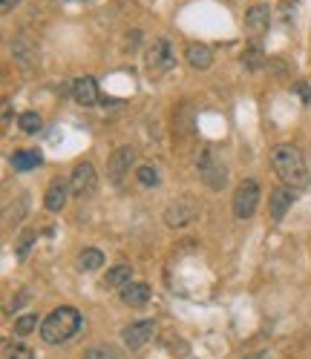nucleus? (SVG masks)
Listing matches in <instances>:
<instances>
[{
    "instance_id": "obj_1",
    "label": "nucleus",
    "mask_w": 311,
    "mask_h": 359,
    "mask_svg": "<svg viewBox=\"0 0 311 359\" xmlns=\"http://www.w3.org/2000/svg\"><path fill=\"white\" fill-rule=\"evenodd\" d=\"M271 167L274 173L280 175V182L291 190H305L308 187V167H305V158L297 146L291 144H277L271 150Z\"/></svg>"
},
{
    "instance_id": "obj_2",
    "label": "nucleus",
    "mask_w": 311,
    "mask_h": 359,
    "mask_svg": "<svg viewBox=\"0 0 311 359\" xmlns=\"http://www.w3.org/2000/svg\"><path fill=\"white\" fill-rule=\"evenodd\" d=\"M78 331H81V314L70 305L55 307V311L41 322V339L46 345H61V342L72 339Z\"/></svg>"
},
{
    "instance_id": "obj_3",
    "label": "nucleus",
    "mask_w": 311,
    "mask_h": 359,
    "mask_svg": "<svg viewBox=\"0 0 311 359\" xmlns=\"http://www.w3.org/2000/svg\"><path fill=\"white\" fill-rule=\"evenodd\" d=\"M196 170H199V178L205 182V187H210V190H222V187L228 184V170H225V164L217 158L214 150H208V146L199 153V158H196Z\"/></svg>"
},
{
    "instance_id": "obj_4",
    "label": "nucleus",
    "mask_w": 311,
    "mask_h": 359,
    "mask_svg": "<svg viewBox=\"0 0 311 359\" xmlns=\"http://www.w3.org/2000/svg\"><path fill=\"white\" fill-rule=\"evenodd\" d=\"M173 63H176V49L170 43V38H156L150 43V49H147V55H144L147 72H150V75H161V72H168Z\"/></svg>"
},
{
    "instance_id": "obj_5",
    "label": "nucleus",
    "mask_w": 311,
    "mask_h": 359,
    "mask_svg": "<svg viewBox=\"0 0 311 359\" xmlns=\"http://www.w3.org/2000/svg\"><path fill=\"white\" fill-rule=\"evenodd\" d=\"M259 184L254 178H245L239 182V187L234 190V216L237 219H251L257 213V204H259Z\"/></svg>"
},
{
    "instance_id": "obj_6",
    "label": "nucleus",
    "mask_w": 311,
    "mask_h": 359,
    "mask_svg": "<svg viewBox=\"0 0 311 359\" xmlns=\"http://www.w3.org/2000/svg\"><path fill=\"white\" fill-rule=\"evenodd\" d=\"M95 187H98L95 167L90 164V161H81V164H75V170L70 175V193L75 195V199H90V195L95 193Z\"/></svg>"
},
{
    "instance_id": "obj_7",
    "label": "nucleus",
    "mask_w": 311,
    "mask_h": 359,
    "mask_svg": "<svg viewBox=\"0 0 311 359\" xmlns=\"http://www.w3.org/2000/svg\"><path fill=\"white\" fill-rule=\"evenodd\" d=\"M136 164V150L133 146H119L116 153L110 155L107 161V175H110V182L112 184H121V178L130 175V167Z\"/></svg>"
},
{
    "instance_id": "obj_8",
    "label": "nucleus",
    "mask_w": 311,
    "mask_h": 359,
    "mask_svg": "<svg viewBox=\"0 0 311 359\" xmlns=\"http://www.w3.org/2000/svg\"><path fill=\"white\" fill-rule=\"evenodd\" d=\"M153 334H156V322H150V319H144V322H133V325H127V328L121 331V336H124V345H127L130 351H136V348L147 345V342L153 339Z\"/></svg>"
},
{
    "instance_id": "obj_9",
    "label": "nucleus",
    "mask_w": 311,
    "mask_h": 359,
    "mask_svg": "<svg viewBox=\"0 0 311 359\" xmlns=\"http://www.w3.org/2000/svg\"><path fill=\"white\" fill-rule=\"evenodd\" d=\"M294 202H297V190H291V187H277V190H271V199H268L271 221H283Z\"/></svg>"
},
{
    "instance_id": "obj_10",
    "label": "nucleus",
    "mask_w": 311,
    "mask_h": 359,
    "mask_svg": "<svg viewBox=\"0 0 311 359\" xmlns=\"http://www.w3.org/2000/svg\"><path fill=\"white\" fill-rule=\"evenodd\" d=\"M185 61H188V67H190V69L205 72V69L214 67V49H210L208 43L193 41V43L185 46Z\"/></svg>"
},
{
    "instance_id": "obj_11",
    "label": "nucleus",
    "mask_w": 311,
    "mask_h": 359,
    "mask_svg": "<svg viewBox=\"0 0 311 359\" xmlns=\"http://www.w3.org/2000/svg\"><path fill=\"white\" fill-rule=\"evenodd\" d=\"M196 204H193V199H179L176 204H170L168 207V213H165V221L170 224V227H185V224H190L193 219H196Z\"/></svg>"
},
{
    "instance_id": "obj_12",
    "label": "nucleus",
    "mask_w": 311,
    "mask_h": 359,
    "mask_svg": "<svg viewBox=\"0 0 311 359\" xmlns=\"http://www.w3.org/2000/svg\"><path fill=\"white\" fill-rule=\"evenodd\" d=\"M268 23H271V9L265 3H257L245 12V29H248L251 35H263V32L268 29Z\"/></svg>"
},
{
    "instance_id": "obj_13",
    "label": "nucleus",
    "mask_w": 311,
    "mask_h": 359,
    "mask_svg": "<svg viewBox=\"0 0 311 359\" xmlns=\"http://www.w3.org/2000/svg\"><path fill=\"white\" fill-rule=\"evenodd\" d=\"M72 98H75L81 107L98 104V84H95V78H78V80H72Z\"/></svg>"
},
{
    "instance_id": "obj_14",
    "label": "nucleus",
    "mask_w": 311,
    "mask_h": 359,
    "mask_svg": "<svg viewBox=\"0 0 311 359\" xmlns=\"http://www.w3.org/2000/svg\"><path fill=\"white\" fill-rule=\"evenodd\" d=\"M67 199H70V187L63 182H52L43 195V207L49 210V213H61L63 207H67Z\"/></svg>"
},
{
    "instance_id": "obj_15",
    "label": "nucleus",
    "mask_w": 311,
    "mask_h": 359,
    "mask_svg": "<svg viewBox=\"0 0 311 359\" xmlns=\"http://www.w3.org/2000/svg\"><path fill=\"white\" fill-rule=\"evenodd\" d=\"M121 302L130 305V307H141L150 302V287H147L144 282H130L121 287Z\"/></svg>"
},
{
    "instance_id": "obj_16",
    "label": "nucleus",
    "mask_w": 311,
    "mask_h": 359,
    "mask_svg": "<svg viewBox=\"0 0 311 359\" xmlns=\"http://www.w3.org/2000/svg\"><path fill=\"white\" fill-rule=\"evenodd\" d=\"M12 167L18 173H26V170H35L41 167V153L38 150H18L12 155Z\"/></svg>"
},
{
    "instance_id": "obj_17",
    "label": "nucleus",
    "mask_w": 311,
    "mask_h": 359,
    "mask_svg": "<svg viewBox=\"0 0 311 359\" xmlns=\"http://www.w3.org/2000/svg\"><path fill=\"white\" fill-rule=\"evenodd\" d=\"M78 268L87 270V273H92V270H98V268H104V253L95 250V248L81 250V256H78Z\"/></svg>"
},
{
    "instance_id": "obj_18",
    "label": "nucleus",
    "mask_w": 311,
    "mask_h": 359,
    "mask_svg": "<svg viewBox=\"0 0 311 359\" xmlns=\"http://www.w3.org/2000/svg\"><path fill=\"white\" fill-rule=\"evenodd\" d=\"M35 239H38V233H35V230H23V233H21V239L14 241V259H18V262H26L29 250L35 248Z\"/></svg>"
},
{
    "instance_id": "obj_19",
    "label": "nucleus",
    "mask_w": 311,
    "mask_h": 359,
    "mask_svg": "<svg viewBox=\"0 0 311 359\" xmlns=\"http://www.w3.org/2000/svg\"><path fill=\"white\" fill-rule=\"evenodd\" d=\"M130 276H133V268L116 265V268H112V270L107 273L104 285H107V287H124V285H130Z\"/></svg>"
},
{
    "instance_id": "obj_20",
    "label": "nucleus",
    "mask_w": 311,
    "mask_h": 359,
    "mask_svg": "<svg viewBox=\"0 0 311 359\" xmlns=\"http://www.w3.org/2000/svg\"><path fill=\"white\" fill-rule=\"evenodd\" d=\"M12 55H14V61H21L23 67H29L32 61H35V49H32V43H29V38H18L12 43Z\"/></svg>"
},
{
    "instance_id": "obj_21",
    "label": "nucleus",
    "mask_w": 311,
    "mask_h": 359,
    "mask_svg": "<svg viewBox=\"0 0 311 359\" xmlns=\"http://www.w3.org/2000/svg\"><path fill=\"white\" fill-rule=\"evenodd\" d=\"M239 61H242V67H245V69L257 72V69H263L265 55H263V49H259V46H251V49H245V52L239 55Z\"/></svg>"
},
{
    "instance_id": "obj_22",
    "label": "nucleus",
    "mask_w": 311,
    "mask_h": 359,
    "mask_svg": "<svg viewBox=\"0 0 311 359\" xmlns=\"http://www.w3.org/2000/svg\"><path fill=\"white\" fill-rule=\"evenodd\" d=\"M18 127L23 129L26 135H35V133H41V127H43V118L38 116V112H21V118H18Z\"/></svg>"
},
{
    "instance_id": "obj_23",
    "label": "nucleus",
    "mask_w": 311,
    "mask_h": 359,
    "mask_svg": "<svg viewBox=\"0 0 311 359\" xmlns=\"http://www.w3.org/2000/svg\"><path fill=\"white\" fill-rule=\"evenodd\" d=\"M136 182L141 184V187H159V170L156 167H150V164H141L139 170H136Z\"/></svg>"
},
{
    "instance_id": "obj_24",
    "label": "nucleus",
    "mask_w": 311,
    "mask_h": 359,
    "mask_svg": "<svg viewBox=\"0 0 311 359\" xmlns=\"http://www.w3.org/2000/svg\"><path fill=\"white\" fill-rule=\"evenodd\" d=\"M35 328H38V314H23V316L14 319V334H18V336H26Z\"/></svg>"
},
{
    "instance_id": "obj_25",
    "label": "nucleus",
    "mask_w": 311,
    "mask_h": 359,
    "mask_svg": "<svg viewBox=\"0 0 311 359\" xmlns=\"http://www.w3.org/2000/svg\"><path fill=\"white\" fill-rule=\"evenodd\" d=\"M6 359H32L35 353H32V348H26L23 342H9L6 351H3Z\"/></svg>"
},
{
    "instance_id": "obj_26",
    "label": "nucleus",
    "mask_w": 311,
    "mask_h": 359,
    "mask_svg": "<svg viewBox=\"0 0 311 359\" xmlns=\"http://www.w3.org/2000/svg\"><path fill=\"white\" fill-rule=\"evenodd\" d=\"M84 359H119V351L112 345H98V348H90Z\"/></svg>"
},
{
    "instance_id": "obj_27",
    "label": "nucleus",
    "mask_w": 311,
    "mask_h": 359,
    "mask_svg": "<svg viewBox=\"0 0 311 359\" xmlns=\"http://www.w3.org/2000/svg\"><path fill=\"white\" fill-rule=\"evenodd\" d=\"M9 121H12V104L6 101L3 104V127H9Z\"/></svg>"
},
{
    "instance_id": "obj_28",
    "label": "nucleus",
    "mask_w": 311,
    "mask_h": 359,
    "mask_svg": "<svg viewBox=\"0 0 311 359\" xmlns=\"http://www.w3.org/2000/svg\"><path fill=\"white\" fill-rule=\"evenodd\" d=\"M127 38H130V41H127V46H130V49H136V46H139V38H141V35H139V32H133V35H127Z\"/></svg>"
},
{
    "instance_id": "obj_29",
    "label": "nucleus",
    "mask_w": 311,
    "mask_h": 359,
    "mask_svg": "<svg viewBox=\"0 0 311 359\" xmlns=\"http://www.w3.org/2000/svg\"><path fill=\"white\" fill-rule=\"evenodd\" d=\"M14 6H18V0H3V14H9Z\"/></svg>"
},
{
    "instance_id": "obj_30",
    "label": "nucleus",
    "mask_w": 311,
    "mask_h": 359,
    "mask_svg": "<svg viewBox=\"0 0 311 359\" xmlns=\"http://www.w3.org/2000/svg\"><path fill=\"white\" fill-rule=\"evenodd\" d=\"M245 359H271L268 353H254V356H245Z\"/></svg>"
}]
</instances>
